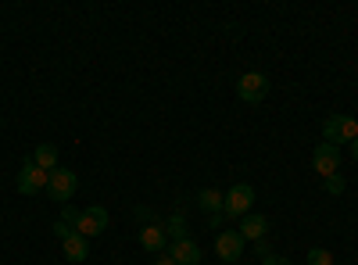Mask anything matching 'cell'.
I'll return each mask as SVG.
<instances>
[{
  "instance_id": "cell-1",
  "label": "cell",
  "mask_w": 358,
  "mask_h": 265,
  "mask_svg": "<svg viewBox=\"0 0 358 265\" xmlns=\"http://www.w3.org/2000/svg\"><path fill=\"white\" fill-rule=\"evenodd\" d=\"M251 204H255V187L251 183H233L226 190V201H222V215L244 219V215H251Z\"/></svg>"
},
{
  "instance_id": "cell-2",
  "label": "cell",
  "mask_w": 358,
  "mask_h": 265,
  "mask_svg": "<svg viewBox=\"0 0 358 265\" xmlns=\"http://www.w3.org/2000/svg\"><path fill=\"white\" fill-rule=\"evenodd\" d=\"M355 136H358V122L351 119V115H330V119L322 122V140L334 143V147L351 143Z\"/></svg>"
},
{
  "instance_id": "cell-3",
  "label": "cell",
  "mask_w": 358,
  "mask_h": 265,
  "mask_svg": "<svg viewBox=\"0 0 358 265\" xmlns=\"http://www.w3.org/2000/svg\"><path fill=\"white\" fill-rule=\"evenodd\" d=\"M76 187H79L76 172L57 165V169L50 172V180H47V197H50V201H57V204H69V201H72V194H76Z\"/></svg>"
},
{
  "instance_id": "cell-4",
  "label": "cell",
  "mask_w": 358,
  "mask_h": 265,
  "mask_svg": "<svg viewBox=\"0 0 358 265\" xmlns=\"http://www.w3.org/2000/svg\"><path fill=\"white\" fill-rule=\"evenodd\" d=\"M47 180H50V172H43L33 158H29V162H22V169H18V194L33 197V194L47 190Z\"/></svg>"
},
{
  "instance_id": "cell-5",
  "label": "cell",
  "mask_w": 358,
  "mask_h": 265,
  "mask_svg": "<svg viewBox=\"0 0 358 265\" xmlns=\"http://www.w3.org/2000/svg\"><path fill=\"white\" fill-rule=\"evenodd\" d=\"M265 94H268V79L262 72H244L236 79V97L244 104H258V101H265Z\"/></svg>"
},
{
  "instance_id": "cell-6",
  "label": "cell",
  "mask_w": 358,
  "mask_h": 265,
  "mask_svg": "<svg viewBox=\"0 0 358 265\" xmlns=\"http://www.w3.org/2000/svg\"><path fill=\"white\" fill-rule=\"evenodd\" d=\"M108 229V208H101V204H90V208L79 212V222H76V233H83V237H101V233Z\"/></svg>"
},
{
  "instance_id": "cell-7",
  "label": "cell",
  "mask_w": 358,
  "mask_h": 265,
  "mask_svg": "<svg viewBox=\"0 0 358 265\" xmlns=\"http://www.w3.org/2000/svg\"><path fill=\"white\" fill-rule=\"evenodd\" d=\"M244 237H241V229H222L219 233V237H215V255L226 262V265H233L236 258H241L244 255Z\"/></svg>"
},
{
  "instance_id": "cell-8",
  "label": "cell",
  "mask_w": 358,
  "mask_h": 265,
  "mask_svg": "<svg viewBox=\"0 0 358 265\" xmlns=\"http://www.w3.org/2000/svg\"><path fill=\"white\" fill-rule=\"evenodd\" d=\"M312 165H315V172L322 176H334L337 169H341V147H334V143H315V151H312Z\"/></svg>"
},
{
  "instance_id": "cell-9",
  "label": "cell",
  "mask_w": 358,
  "mask_h": 265,
  "mask_svg": "<svg viewBox=\"0 0 358 265\" xmlns=\"http://www.w3.org/2000/svg\"><path fill=\"white\" fill-rule=\"evenodd\" d=\"M169 258H172L176 265H201V244H197V241H190V237L172 241Z\"/></svg>"
},
{
  "instance_id": "cell-10",
  "label": "cell",
  "mask_w": 358,
  "mask_h": 265,
  "mask_svg": "<svg viewBox=\"0 0 358 265\" xmlns=\"http://www.w3.org/2000/svg\"><path fill=\"white\" fill-rule=\"evenodd\" d=\"M165 241H169V233H165V226H158V222H147V226L140 229V248L151 251V255H162V251H165Z\"/></svg>"
},
{
  "instance_id": "cell-11",
  "label": "cell",
  "mask_w": 358,
  "mask_h": 265,
  "mask_svg": "<svg viewBox=\"0 0 358 265\" xmlns=\"http://www.w3.org/2000/svg\"><path fill=\"white\" fill-rule=\"evenodd\" d=\"M265 233H268V219H265V215L251 212V215L241 219V237H244V241H255V244H258Z\"/></svg>"
},
{
  "instance_id": "cell-12",
  "label": "cell",
  "mask_w": 358,
  "mask_h": 265,
  "mask_svg": "<svg viewBox=\"0 0 358 265\" xmlns=\"http://www.w3.org/2000/svg\"><path fill=\"white\" fill-rule=\"evenodd\" d=\"M62 248H65V258H69V262H86V258H90V241L83 237V233H76V229L62 241Z\"/></svg>"
},
{
  "instance_id": "cell-13",
  "label": "cell",
  "mask_w": 358,
  "mask_h": 265,
  "mask_svg": "<svg viewBox=\"0 0 358 265\" xmlns=\"http://www.w3.org/2000/svg\"><path fill=\"white\" fill-rule=\"evenodd\" d=\"M222 201H226V194H219V190H212V187L197 194V204H201L204 212H212V219L222 215Z\"/></svg>"
},
{
  "instance_id": "cell-14",
  "label": "cell",
  "mask_w": 358,
  "mask_h": 265,
  "mask_svg": "<svg viewBox=\"0 0 358 265\" xmlns=\"http://www.w3.org/2000/svg\"><path fill=\"white\" fill-rule=\"evenodd\" d=\"M33 162H36L43 172H54V169H57V147H54V143H40L36 155H33Z\"/></svg>"
},
{
  "instance_id": "cell-15",
  "label": "cell",
  "mask_w": 358,
  "mask_h": 265,
  "mask_svg": "<svg viewBox=\"0 0 358 265\" xmlns=\"http://www.w3.org/2000/svg\"><path fill=\"white\" fill-rule=\"evenodd\" d=\"M165 233H169V237H172V241H183V237H190V233H187V219H183V212H176V215L169 219V226H165Z\"/></svg>"
},
{
  "instance_id": "cell-16",
  "label": "cell",
  "mask_w": 358,
  "mask_h": 265,
  "mask_svg": "<svg viewBox=\"0 0 358 265\" xmlns=\"http://www.w3.org/2000/svg\"><path fill=\"white\" fill-rule=\"evenodd\" d=\"M344 187H348V183H344V176H341V172H334V176H326V194H334V197H341V194H344Z\"/></svg>"
},
{
  "instance_id": "cell-17",
  "label": "cell",
  "mask_w": 358,
  "mask_h": 265,
  "mask_svg": "<svg viewBox=\"0 0 358 265\" xmlns=\"http://www.w3.org/2000/svg\"><path fill=\"white\" fill-rule=\"evenodd\" d=\"M308 265H334V255L326 248H312L308 251Z\"/></svg>"
},
{
  "instance_id": "cell-18",
  "label": "cell",
  "mask_w": 358,
  "mask_h": 265,
  "mask_svg": "<svg viewBox=\"0 0 358 265\" xmlns=\"http://www.w3.org/2000/svg\"><path fill=\"white\" fill-rule=\"evenodd\" d=\"M79 212H83V208H76V204H62V222L76 229V222H79Z\"/></svg>"
},
{
  "instance_id": "cell-19",
  "label": "cell",
  "mask_w": 358,
  "mask_h": 265,
  "mask_svg": "<svg viewBox=\"0 0 358 265\" xmlns=\"http://www.w3.org/2000/svg\"><path fill=\"white\" fill-rule=\"evenodd\" d=\"M69 233H72V226H65L62 219H57V222H54V237H57V241H65V237H69Z\"/></svg>"
},
{
  "instance_id": "cell-20",
  "label": "cell",
  "mask_w": 358,
  "mask_h": 265,
  "mask_svg": "<svg viewBox=\"0 0 358 265\" xmlns=\"http://www.w3.org/2000/svg\"><path fill=\"white\" fill-rule=\"evenodd\" d=\"M262 265H290V262H283L280 255H273V251H268V255H262Z\"/></svg>"
},
{
  "instance_id": "cell-21",
  "label": "cell",
  "mask_w": 358,
  "mask_h": 265,
  "mask_svg": "<svg viewBox=\"0 0 358 265\" xmlns=\"http://www.w3.org/2000/svg\"><path fill=\"white\" fill-rule=\"evenodd\" d=\"M351 158H355V162H358V136H355V140H351Z\"/></svg>"
},
{
  "instance_id": "cell-22",
  "label": "cell",
  "mask_w": 358,
  "mask_h": 265,
  "mask_svg": "<svg viewBox=\"0 0 358 265\" xmlns=\"http://www.w3.org/2000/svg\"><path fill=\"white\" fill-rule=\"evenodd\" d=\"M155 265H176V262H172V258H169V255H162V258H158V262H155Z\"/></svg>"
}]
</instances>
